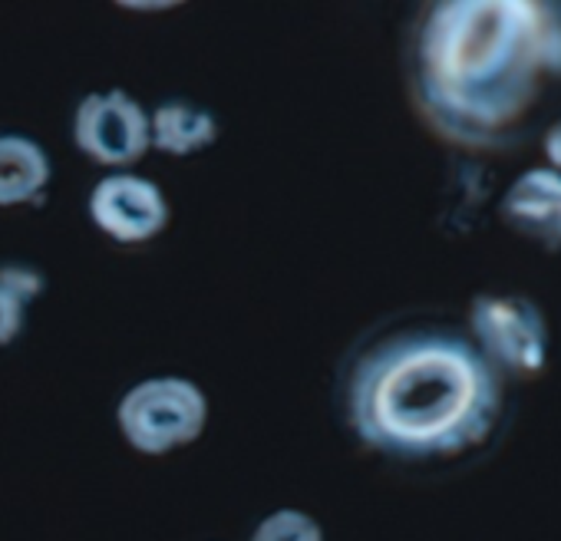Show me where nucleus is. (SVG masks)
Listing matches in <instances>:
<instances>
[{
	"label": "nucleus",
	"instance_id": "f8f14e48",
	"mask_svg": "<svg viewBox=\"0 0 561 541\" xmlns=\"http://www.w3.org/2000/svg\"><path fill=\"white\" fill-rule=\"evenodd\" d=\"M545 159H548L551 169L561 172V119L545 133Z\"/></svg>",
	"mask_w": 561,
	"mask_h": 541
},
{
	"label": "nucleus",
	"instance_id": "0eeeda50",
	"mask_svg": "<svg viewBox=\"0 0 561 541\" xmlns=\"http://www.w3.org/2000/svg\"><path fill=\"white\" fill-rule=\"evenodd\" d=\"M502 221L545 251H561V172H522L502 198Z\"/></svg>",
	"mask_w": 561,
	"mask_h": 541
},
{
	"label": "nucleus",
	"instance_id": "f257e3e1",
	"mask_svg": "<svg viewBox=\"0 0 561 541\" xmlns=\"http://www.w3.org/2000/svg\"><path fill=\"white\" fill-rule=\"evenodd\" d=\"M561 80V4L443 0L416 41V93L462 146L508 139Z\"/></svg>",
	"mask_w": 561,
	"mask_h": 541
},
{
	"label": "nucleus",
	"instance_id": "9b49d317",
	"mask_svg": "<svg viewBox=\"0 0 561 541\" xmlns=\"http://www.w3.org/2000/svg\"><path fill=\"white\" fill-rule=\"evenodd\" d=\"M251 541H324V528L301 508H277L257 521Z\"/></svg>",
	"mask_w": 561,
	"mask_h": 541
},
{
	"label": "nucleus",
	"instance_id": "7ed1b4c3",
	"mask_svg": "<svg viewBox=\"0 0 561 541\" xmlns=\"http://www.w3.org/2000/svg\"><path fill=\"white\" fill-rule=\"evenodd\" d=\"M116 423L136 452L169 456L202 436L208 423V400L185 377H149L126 390Z\"/></svg>",
	"mask_w": 561,
	"mask_h": 541
},
{
	"label": "nucleus",
	"instance_id": "20e7f679",
	"mask_svg": "<svg viewBox=\"0 0 561 541\" xmlns=\"http://www.w3.org/2000/svg\"><path fill=\"white\" fill-rule=\"evenodd\" d=\"M476 350L502 377L535 380L548 364V321L535 301L515 295H479L469 308Z\"/></svg>",
	"mask_w": 561,
	"mask_h": 541
},
{
	"label": "nucleus",
	"instance_id": "6e6552de",
	"mask_svg": "<svg viewBox=\"0 0 561 541\" xmlns=\"http://www.w3.org/2000/svg\"><path fill=\"white\" fill-rule=\"evenodd\" d=\"M50 156L31 136H0V208L27 205L50 185Z\"/></svg>",
	"mask_w": 561,
	"mask_h": 541
},
{
	"label": "nucleus",
	"instance_id": "423d86ee",
	"mask_svg": "<svg viewBox=\"0 0 561 541\" xmlns=\"http://www.w3.org/2000/svg\"><path fill=\"white\" fill-rule=\"evenodd\" d=\"M93 225L119 244H142L165 231L169 202L152 179L133 172H110L90 195Z\"/></svg>",
	"mask_w": 561,
	"mask_h": 541
},
{
	"label": "nucleus",
	"instance_id": "1a4fd4ad",
	"mask_svg": "<svg viewBox=\"0 0 561 541\" xmlns=\"http://www.w3.org/2000/svg\"><path fill=\"white\" fill-rule=\"evenodd\" d=\"M149 139L165 156H195L218 139V123L208 110L172 100L149 116Z\"/></svg>",
	"mask_w": 561,
	"mask_h": 541
},
{
	"label": "nucleus",
	"instance_id": "9d476101",
	"mask_svg": "<svg viewBox=\"0 0 561 541\" xmlns=\"http://www.w3.org/2000/svg\"><path fill=\"white\" fill-rule=\"evenodd\" d=\"M47 281L37 267L4 264L0 267V347L21 337L27 324V308L44 295Z\"/></svg>",
	"mask_w": 561,
	"mask_h": 541
},
{
	"label": "nucleus",
	"instance_id": "f03ea898",
	"mask_svg": "<svg viewBox=\"0 0 561 541\" xmlns=\"http://www.w3.org/2000/svg\"><path fill=\"white\" fill-rule=\"evenodd\" d=\"M351 426L377 452L426 462L482 446L502 413V377L453 331H407L360 357Z\"/></svg>",
	"mask_w": 561,
	"mask_h": 541
},
{
	"label": "nucleus",
	"instance_id": "39448f33",
	"mask_svg": "<svg viewBox=\"0 0 561 541\" xmlns=\"http://www.w3.org/2000/svg\"><path fill=\"white\" fill-rule=\"evenodd\" d=\"M73 142L96 165H136L152 149L149 116L126 90H96L77 106Z\"/></svg>",
	"mask_w": 561,
	"mask_h": 541
}]
</instances>
